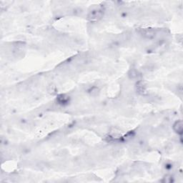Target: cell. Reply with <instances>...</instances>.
<instances>
[{
    "label": "cell",
    "mask_w": 183,
    "mask_h": 183,
    "mask_svg": "<svg viewBox=\"0 0 183 183\" xmlns=\"http://www.w3.org/2000/svg\"><path fill=\"white\" fill-rule=\"evenodd\" d=\"M103 9H102L101 8H95L89 12L87 16L90 21H97L103 17Z\"/></svg>",
    "instance_id": "1"
},
{
    "label": "cell",
    "mask_w": 183,
    "mask_h": 183,
    "mask_svg": "<svg viewBox=\"0 0 183 183\" xmlns=\"http://www.w3.org/2000/svg\"><path fill=\"white\" fill-rule=\"evenodd\" d=\"M139 33L141 34L142 37H146V38H149V39H151V38H153L155 36V31L153 30L152 29H150V28H146V29H139Z\"/></svg>",
    "instance_id": "2"
},
{
    "label": "cell",
    "mask_w": 183,
    "mask_h": 183,
    "mask_svg": "<svg viewBox=\"0 0 183 183\" xmlns=\"http://www.w3.org/2000/svg\"><path fill=\"white\" fill-rule=\"evenodd\" d=\"M136 91L137 93L140 94V95H143L146 92V86L145 84L142 82V81H138L136 84Z\"/></svg>",
    "instance_id": "3"
},
{
    "label": "cell",
    "mask_w": 183,
    "mask_h": 183,
    "mask_svg": "<svg viewBox=\"0 0 183 183\" xmlns=\"http://www.w3.org/2000/svg\"><path fill=\"white\" fill-rule=\"evenodd\" d=\"M173 130L176 133L179 135L182 134L183 131V124L181 120H178V121L175 122L174 124L173 125Z\"/></svg>",
    "instance_id": "4"
},
{
    "label": "cell",
    "mask_w": 183,
    "mask_h": 183,
    "mask_svg": "<svg viewBox=\"0 0 183 183\" xmlns=\"http://www.w3.org/2000/svg\"><path fill=\"white\" fill-rule=\"evenodd\" d=\"M57 100L60 105H67L70 101V97L66 95H60L57 97Z\"/></svg>",
    "instance_id": "5"
},
{
    "label": "cell",
    "mask_w": 183,
    "mask_h": 183,
    "mask_svg": "<svg viewBox=\"0 0 183 183\" xmlns=\"http://www.w3.org/2000/svg\"><path fill=\"white\" fill-rule=\"evenodd\" d=\"M128 76H129L130 78L132 79V80H135L139 76V72H138V71L136 69L132 68L129 71V72H128Z\"/></svg>",
    "instance_id": "6"
},
{
    "label": "cell",
    "mask_w": 183,
    "mask_h": 183,
    "mask_svg": "<svg viewBox=\"0 0 183 183\" xmlns=\"http://www.w3.org/2000/svg\"><path fill=\"white\" fill-rule=\"evenodd\" d=\"M163 182H172V176L167 175L164 177L163 179Z\"/></svg>",
    "instance_id": "7"
},
{
    "label": "cell",
    "mask_w": 183,
    "mask_h": 183,
    "mask_svg": "<svg viewBox=\"0 0 183 183\" xmlns=\"http://www.w3.org/2000/svg\"><path fill=\"white\" fill-rule=\"evenodd\" d=\"M98 92H99L98 88H96V87H94V88L91 89V90H90V92H91L92 95H95H95H97V94H98Z\"/></svg>",
    "instance_id": "8"
}]
</instances>
